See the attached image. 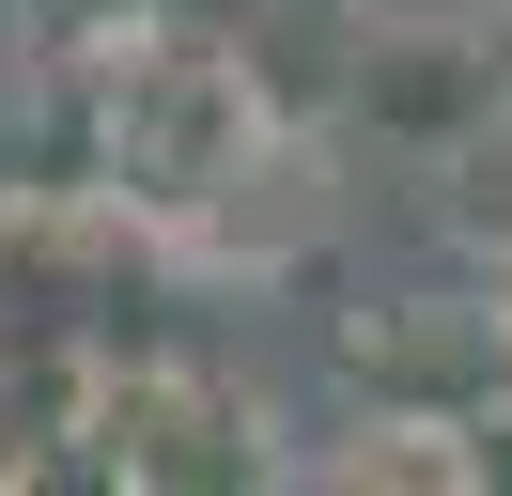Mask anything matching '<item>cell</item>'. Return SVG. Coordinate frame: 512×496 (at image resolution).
Wrapping results in <instances>:
<instances>
[{
    "label": "cell",
    "mask_w": 512,
    "mask_h": 496,
    "mask_svg": "<svg viewBox=\"0 0 512 496\" xmlns=\"http://www.w3.org/2000/svg\"><path fill=\"white\" fill-rule=\"evenodd\" d=\"M264 140H280V109H264V78H249L233 31L156 16V31H125V47L78 78V186H94L109 217H140L156 248H187L202 202H218Z\"/></svg>",
    "instance_id": "6da1fadb"
},
{
    "label": "cell",
    "mask_w": 512,
    "mask_h": 496,
    "mask_svg": "<svg viewBox=\"0 0 512 496\" xmlns=\"http://www.w3.org/2000/svg\"><path fill=\"white\" fill-rule=\"evenodd\" d=\"M264 403L233 388L218 357H94V481H140V496H249V481H295V450H264Z\"/></svg>",
    "instance_id": "7a4b0ae2"
},
{
    "label": "cell",
    "mask_w": 512,
    "mask_h": 496,
    "mask_svg": "<svg viewBox=\"0 0 512 496\" xmlns=\"http://www.w3.org/2000/svg\"><path fill=\"white\" fill-rule=\"evenodd\" d=\"M342 388L388 403V419H466V434H512V310L497 279L481 295H373L342 310Z\"/></svg>",
    "instance_id": "3957f363"
},
{
    "label": "cell",
    "mask_w": 512,
    "mask_h": 496,
    "mask_svg": "<svg viewBox=\"0 0 512 496\" xmlns=\"http://www.w3.org/2000/svg\"><path fill=\"white\" fill-rule=\"evenodd\" d=\"M497 109V78H481V31L435 16V0H357V47H342V93H326V140H373V155H435L466 140V124Z\"/></svg>",
    "instance_id": "277c9868"
},
{
    "label": "cell",
    "mask_w": 512,
    "mask_h": 496,
    "mask_svg": "<svg viewBox=\"0 0 512 496\" xmlns=\"http://www.w3.org/2000/svg\"><path fill=\"white\" fill-rule=\"evenodd\" d=\"M326 233H342V140H326V124H280V140L202 202V233L171 248V264H202V279H295Z\"/></svg>",
    "instance_id": "5b68a950"
},
{
    "label": "cell",
    "mask_w": 512,
    "mask_h": 496,
    "mask_svg": "<svg viewBox=\"0 0 512 496\" xmlns=\"http://www.w3.org/2000/svg\"><path fill=\"white\" fill-rule=\"evenodd\" d=\"M295 481H342V496H466V481H497V434L357 403V419H342V450H295Z\"/></svg>",
    "instance_id": "8992f818"
},
{
    "label": "cell",
    "mask_w": 512,
    "mask_h": 496,
    "mask_svg": "<svg viewBox=\"0 0 512 496\" xmlns=\"http://www.w3.org/2000/svg\"><path fill=\"white\" fill-rule=\"evenodd\" d=\"M94 450V341H0V481H63Z\"/></svg>",
    "instance_id": "52a82bcc"
},
{
    "label": "cell",
    "mask_w": 512,
    "mask_h": 496,
    "mask_svg": "<svg viewBox=\"0 0 512 496\" xmlns=\"http://www.w3.org/2000/svg\"><path fill=\"white\" fill-rule=\"evenodd\" d=\"M419 186H435V233H450V248L512 264V93L466 124V140H435V155H419Z\"/></svg>",
    "instance_id": "ba28073f"
},
{
    "label": "cell",
    "mask_w": 512,
    "mask_h": 496,
    "mask_svg": "<svg viewBox=\"0 0 512 496\" xmlns=\"http://www.w3.org/2000/svg\"><path fill=\"white\" fill-rule=\"evenodd\" d=\"M171 0H0V47L32 62V78H94L125 31H156Z\"/></svg>",
    "instance_id": "9c48e42d"
},
{
    "label": "cell",
    "mask_w": 512,
    "mask_h": 496,
    "mask_svg": "<svg viewBox=\"0 0 512 496\" xmlns=\"http://www.w3.org/2000/svg\"><path fill=\"white\" fill-rule=\"evenodd\" d=\"M466 31H481V78H497V93H512V0H481V16H466Z\"/></svg>",
    "instance_id": "30bf717a"
}]
</instances>
